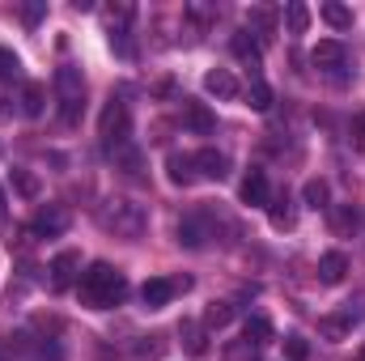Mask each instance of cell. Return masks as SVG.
<instances>
[{"instance_id": "2e32d148", "label": "cell", "mask_w": 365, "mask_h": 361, "mask_svg": "<svg viewBox=\"0 0 365 361\" xmlns=\"http://www.w3.org/2000/svg\"><path fill=\"white\" fill-rule=\"evenodd\" d=\"M268 217H272L276 230H293V200H289V191L268 200Z\"/></svg>"}, {"instance_id": "484cf974", "label": "cell", "mask_w": 365, "mask_h": 361, "mask_svg": "<svg viewBox=\"0 0 365 361\" xmlns=\"http://www.w3.org/2000/svg\"><path fill=\"white\" fill-rule=\"evenodd\" d=\"M230 319H234V302H212L204 315V327H225Z\"/></svg>"}, {"instance_id": "cb8c5ba5", "label": "cell", "mask_w": 365, "mask_h": 361, "mask_svg": "<svg viewBox=\"0 0 365 361\" xmlns=\"http://www.w3.org/2000/svg\"><path fill=\"white\" fill-rule=\"evenodd\" d=\"M327 195H331V191H327L323 179H310L306 187H302V200H306L310 208H327Z\"/></svg>"}, {"instance_id": "d6a6232c", "label": "cell", "mask_w": 365, "mask_h": 361, "mask_svg": "<svg viewBox=\"0 0 365 361\" xmlns=\"http://www.w3.org/2000/svg\"><path fill=\"white\" fill-rule=\"evenodd\" d=\"M43 9H47V4H38V0H34V4H26V9H21V17H26V26H38V17H43Z\"/></svg>"}, {"instance_id": "6da1fadb", "label": "cell", "mask_w": 365, "mask_h": 361, "mask_svg": "<svg viewBox=\"0 0 365 361\" xmlns=\"http://www.w3.org/2000/svg\"><path fill=\"white\" fill-rule=\"evenodd\" d=\"M77 293L93 310H110V306H119L128 298V280H123V272L110 268V264H90L81 272V280H77Z\"/></svg>"}, {"instance_id": "836d02e7", "label": "cell", "mask_w": 365, "mask_h": 361, "mask_svg": "<svg viewBox=\"0 0 365 361\" xmlns=\"http://www.w3.org/2000/svg\"><path fill=\"white\" fill-rule=\"evenodd\" d=\"M128 17H132V4H115L110 9V21H128Z\"/></svg>"}, {"instance_id": "f1b7e54d", "label": "cell", "mask_w": 365, "mask_h": 361, "mask_svg": "<svg viewBox=\"0 0 365 361\" xmlns=\"http://www.w3.org/2000/svg\"><path fill=\"white\" fill-rule=\"evenodd\" d=\"M17 73H21V60H17L9 47H0V81H13Z\"/></svg>"}, {"instance_id": "7c38bea8", "label": "cell", "mask_w": 365, "mask_h": 361, "mask_svg": "<svg viewBox=\"0 0 365 361\" xmlns=\"http://www.w3.org/2000/svg\"><path fill=\"white\" fill-rule=\"evenodd\" d=\"M179 336H182V349H187V353H195V357L208 349V332H204V323H195V319H182Z\"/></svg>"}, {"instance_id": "e0dca14e", "label": "cell", "mask_w": 365, "mask_h": 361, "mask_svg": "<svg viewBox=\"0 0 365 361\" xmlns=\"http://www.w3.org/2000/svg\"><path fill=\"white\" fill-rule=\"evenodd\" d=\"M242 336H247V345H251V349H264V345L272 340V323H268L264 315H251V319H247V327H242Z\"/></svg>"}, {"instance_id": "ba28073f", "label": "cell", "mask_w": 365, "mask_h": 361, "mask_svg": "<svg viewBox=\"0 0 365 361\" xmlns=\"http://www.w3.org/2000/svg\"><path fill=\"white\" fill-rule=\"evenodd\" d=\"M191 162H195V175H200V179L221 183L225 175H230V158H225V153H217V149H200Z\"/></svg>"}, {"instance_id": "e575fe53", "label": "cell", "mask_w": 365, "mask_h": 361, "mask_svg": "<svg viewBox=\"0 0 365 361\" xmlns=\"http://www.w3.org/2000/svg\"><path fill=\"white\" fill-rule=\"evenodd\" d=\"M353 136H357V145L365 149V115H357V123H353Z\"/></svg>"}, {"instance_id": "4316f807", "label": "cell", "mask_w": 365, "mask_h": 361, "mask_svg": "<svg viewBox=\"0 0 365 361\" xmlns=\"http://www.w3.org/2000/svg\"><path fill=\"white\" fill-rule=\"evenodd\" d=\"M170 179L175 183H191L195 179V162L182 158V153H175V158H170Z\"/></svg>"}, {"instance_id": "1f68e13d", "label": "cell", "mask_w": 365, "mask_h": 361, "mask_svg": "<svg viewBox=\"0 0 365 361\" xmlns=\"http://www.w3.org/2000/svg\"><path fill=\"white\" fill-rule=\"evenodd\" d=\"M319 327H323V336H344V327H349V319H323Z\"/></svg>"}, {"instance_id": "52a82bcc", "label": "cell", "mask_w": 365, "mask_h": 361, "mask_svg": "<svg viewBox=\"0 0 365 361\" xmlns=\"http://www.w3.org/2000/svg\"><path fill=\"white\" fill-rule=\"evenodd\" d=\"M47 272H51V289H68V285L81 280V255L77 251H60Z\"/></svg>"}, {"instance_id": "ac0fdd59", "label": "cell", "mask_w": 365, "mask_h": 361, "mask_svg": "<svg viewBox=\"0 0 365 361\" xmlns=\"http://www.w3.org/2000/svg\"><path fill=\"white\" fill-rule=\"evenodd\" d=\"M204 238H212L204 217H187L179 225V243H187V247H204Z\"/></svg>"}, {"instance_id": "8d00e7d4", "label": "cell", "mask_w": 365, "mask_h": 361, "mask_svg": "<svg viewBox=\"0 0 365 361\" xmlns=\"http://www.w3.org/2000/svg\"><path fill=\"white\" fill-rule=\"evenodd\" d=\"M357 361H365V345H361V353H357Z\"/></svg>"}, {"instance_id": "30bf717a", "label": "cell", "mask_w": 365, "mask_h": 361, "mask_svg": "<svg viewBox=\"0 0 365 361\" xmlns=\"http://www.w3.org/2000/svg\"><path fill=\"white\" fill-rule=\"evenodd\" d=\"M268 200H272V191H268V175H264V171H251V175L242 179V204L268 208Z\"/></svg>"}, {"instance_id": "8fae6325", "label": "cell", "mask_w": 365, "mask_h": 361, "mask_svg": "<svg viewBox=\"0 0 365 361\" xmlns=\"http://www.w3.org/2000/svg\"><path fill=\"white\" fill-rule=\"evenodd\" d=\"M344 272H349V255H344V251H327V255L319 260V280H323V285H340Z\"/></svg>"}, {"instance_id": "f546056e", "label": "cell", "mask_w": 365, "mask_h": 361, "mask_svg": "<svg viewBox=\"0 0 365 361\" xmlns=\"http://www.w3.org/2000/svg\"><path fill=\"white\" fill-rule=\"evenodd\" d=\"M13 187H17L21 195H30V200L38 195V179H34L30 171H13Z\"/></svg>"}, {"instance_id": "9c48e42d", "label": "cell", "mask_w": 365, "mask_h": 361, "mask_svg": "<svg viewBox=\"0 0 365 361\" xmlns=\"http://www.w3.org/2000/svg\"><path fill=\"white\" fill-rule=\"evenodd\" d=\"M310 60H314V68H323V73H336V68H344L349 51H344V43H336V39H323V43L310 51Z\"/></svg>"}, {"instance_id": "7a4b0ae2", "label": "cell", "mask_w": 365, "mask_h": 361, "mask_svg": "<svg viewBox=\"0 0 365 361\" xmlns=\"http://www.w3.org/2000/svg\"><path fill=\"white\" fill-rule=\"evenodd\" d=\"M98 225H102L106 234H115V238H140V234L149 230V213H145V204L115 195V200H106V204L98 208Z\"/></svg>"}, {"instance_id": "4dcf8cb0", "label": "cell", "mask_w": 365, "mask_h": 361, "mask_svg": "<svg viewBox=\"0 0 365 361\" xmlns=\"http://www.w3.org/2000/svg\"><path fill=\"white\" fill-rule=\"evenodd\" d=\"M284 353H289V361H306L310 349H306V340H302V336H289V340H284Z\"/></svg>"}, {"instance_id": "603a6c76", "label": "cell", "mask_w": 365, "mask_h": 361, "mask_svg": "<svg viewBox=\"0 0 365 361\" xmlns=\"http://www.w3.org/2000/svg\"><path fill=\"white\" fill-rule=\"evenodd\" d=\"M331 230H336V234H353V230H357V208H353V204H340V208L331 213Z\"/></svg>"}, {"instance_id": "277c9868", "label": "cell", "mask_w": 365, "mask_h": 361, "mask_svg": "<svg viewBox=\"0 0 365 361\" xmlns=\"http://www.w3.org/2000/svg\"><path fill=\"white\" fill-rule=\"evenodd\" d=\"M128 132H132V111H128V102H123V98H110V102L102 106L98 136H102V145L110 149V145H123V141H128Z\"/></svg>"}, {"instance_id": "3957f363", "label": "cell", "mask_w": 365, "mask_h": 361, "mask_svg": "<svg viewBox=\"0 0 365 361\" xmlns=\"http://www.w3.org/2000/svg\"><path fill=\"white\" fill-rule=\"evenodd\" d=\"M56 93H60V119L77 123L81 111H86V77H81L77 64H60L56 68Z\"/></svg>"}, {"instance_id": "44dd1931", "label": "cell", "mask_w": 365, "mask_h": 361, "mask_svg": "<svg viewBox=\"0 0 365 361\" xmlns=\"http://www.w3.org/2000/svg\"><path fill=\"white\" fill-rule=\"evenodd\" d=\"M106 153H110V158H115V162H119V166H123L128 175H136V171H140V153H136V149H132L128 141H123V145H110Z\"/></svg>"}, {"instance_id": "d4e9b609", "label": "cell", "mask_w": 365, "mask_h": 361, "mask_svg": "<svg viewBox=\"0 0 365 361\" xmlns=\"http://www.w3.org/2000/svg\"><path fill=\"white\" fill-rule=\"evenodd\" d=\"M284 21H289V30H293V34H306V26H310V9L293 0V4L284 9Z\"/></svg>"}, {"instance_id": "8992f818", "label": "cell", "mask_w": 365, "mask_h": 361, "mask_svg": "<svg viewBox=\"0 0 365 361\" xmlns=\"http://www.w3.org/2000/svg\"><path fill=\"white\" fill-rule=\"evenodd\" d=\"M179 289H191V280L179 276V280H166V276H153V280H145V289H140V298H145V306L149 310H158V306H166Z\"/></svg>"}, {"instance_id": "d590c367", "label": "cell", "mask_w": 365, "mask_h": 361, "mask_svg": "<svg viewBox=\"0 0 365 361\" xmlns=\"http://www.w3.org/2000/svg\"><path fill=\"white\" fill-rule=\"evenodd\" d=\"M4 213H9V204H4V191H0V217H4Z\"/></svg>"}, {"instance_id": "83f0119b", "label": "cell", "mask_w": 365, "mask_h": 361, "mask_svg": "<svg viewBox=\"0 0 365 361\" xmlns=\"http://www.w3.org/2000/svg\"><path fill=\"white\" fill-rule=\"evenodd\" d=\"M247 102H251V111H268V106H272V90H268L264 81H255V86L247 90Z\"/></svg>"}, {"instance_id": "d6986e66", "label": "cell", "mask_w": 365, "mask_h": 361, "mask_svg": "<svg viewBox=\"0 0 365 361\" xmlns=\"http://www.w3.org/2000/svg\"><path fill=\"white\" fill-rule=\"evenodd\" d=\"M43 106H47V90H43L38 81H26V86H21V111L34 119V115H43Z\"/></svg>"}, {"instance_id": "ffe728a7", "label": "cell", "mask_w": 365, "mask_h": 361, "mask_svg": "<svg viewBox=\"0 0 365 361\" xmlns=\"http://www.w3.org/2000/svg\"><path fill=\"white\" fill-rule=\"evenodd\" d=\"M247 26L255 30V39H268L276 30V13L272 9H251V13H247Z\"/></svg>"}, {"instance_id": "9a60e30c", "label": "cell", "mask_w": 365, "mask_h": 361, "mask_svg": "<svg viewBox=\"0 0 365 361\" xmlns=\"http://www.w3.org/2000/svg\"><path fill=\"white\" fill-rule=\"evenodd\" d=\"M204 90L212 93V98H238V81H234L225 68H212V73L204 77Z\"/></svg>"}, {"instance_id": "4fadbf2b", "label": "cell", "mask_w": 365, "mask_h": 361, "mask_svg": "<svg viewBox=\"0 0 365 361\" xmlns=\"http://www.w3.org/2000/svg\"><path fill=\"white\" fill-rule=\"evenodd\" d=\"M182 123H187L191 132H200V136L212 132V115H208L204 102H182Z\"/></svg>"}, {"instance_id": "5bb4252c", "label": "cell", "mask_w": 365, "mask_h": 361, "mask_svg": "<svg viewBox=\"0 0 365 361\" xmlns=\"http://www.w3.org/2000/svg\"><path fill=\"white\" fill-rule=\"evenodd\" d=\"M230 47H234V56H238L242 64H251V68H259V39H251V30H238Z\"/></svg>"}, {"instance_id": "5b68a950", "label": "cell", "mask_w": 365, "mask_h": 361, "mask_svg": "<svg viewBox=\"0 0 365 361\" xmlns=\"http://www.w3.org/2000/svg\"><path fill=\"white\" fill-rule=\"evenodd\" d=\"M68 221H73V217H68V208H64V204H43V208L30 217V230H34L38 238H56V234H64V230H68Z\"/></svg>"}, {"instance_id": "7402d4cb", "label": "cell", "mask_w": 365, "mask_h": 361, "mask_svg": "<svg viewBox=\"0 0 365 361\" xmlns=\"http://www.w3.org/2000/svg\"><path fill=\"white\" fill-rule=\"evenodd\" d=\"M323 21L336 26V30H349V26H353V9H344V4L331 0V4H323Z\"/></svg>"}]
</instances>
